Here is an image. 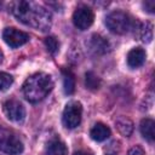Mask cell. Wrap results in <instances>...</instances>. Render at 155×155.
Returning <instances> with one entry per match:
<instances>
[{"mask_svg":"<svg viewBox=\"0 0 155 155\" xmlns=\"http://www.w3.org/2000/svg\"><path fill=\"white\" fill-rule=\"evenodd\" d=\"M90 50L96 54H103L109 51V42L101 35L93 34L88 41Z\"/></svg>","mask_w":155,"mask_h":155,"instance_id":"9","label":"cell"},{"mask_svg":"<svg viewBox=\"0 0 155 155\" xmlns=\"http://www.w3.org/2000/svg\"><path fill=\"white\" fill-rule=\"evenodd\" d=\"M67 154H68V149L65 144L58 138L52 139L46 147L45 155H67Z\"/></svg>","mask_w":155,"mask_h":155,"instance_id":"13","label":"cell"},{"mask_svg":"<svg viewBox=\"0 0 155 155\" xmlns=\"http://www.w3.org/2000/svg\"><path fill=\"white\" fill-rule=\"evenodd\" d=\"M138 21L124 11H113L105 18V25L114 34H126L134 29Z\"/></svg>","mask_w":155,"mask_h":155,"instance_id":"3","label":"cell"},{"mask_svg":"<svg viewBox=\"0 0 155 155\" xmlns=\"http://www.w3.org/2000/svg\"><path fill=\"white\" fill-rule=\"evenodd\" d=\"M145 57H147V53L143 48L140 47L132 48L127 53V64L131 68H138L143 65V63L145 62Z\"/></svg>","mask_w":155,"mask_h":155,"instance_id":"10","label":"cell"},{"mask_svg":"<svg viewBox=\"0 0 155 155\" xmlns=\"http://www.w3.org/2000/svg\"><path fill=\"white\" fill-rule=\"evenodd\" d=\"M53 88L52 78L45 73H36L29 76L22 87L23 94L30 103H38L42 101Z\"/></svg>","mask_w":155,"mask_h":155,"instance_id":"2","label":"cell"},{"mask_svg":"<svg viewBox=\"0 0 155 155\" xmlns=\"http://www.w3.org/2000/svg\"><path fill=\"white\" fill-rule=\"evenodd\" d=\"M2 59H4V53H2V51L0 50V64H1V62H2Z\"/></svg>","mask_w":155,"mask_h":155,"instance_id":"23","label":"cell"},{"mask_svg":"<svg viewBox=\"0 0 155 155\" xmlns=\"http://www.w3.org/2000/svg\"><path fill=\"white\" fill-rule=\"evenodd\" d=\"M63 90L65 94H73L75 91V78L70 70H63Z\"/></svg>","mask_w":155,"mask_h":155,"instance_id":"15","label":"cell"},{"mask_svg":"<svg viewBox=\"0 0 155 155\" xmlns=\"http://www.w3.org/2000/svg\"><path fill=\"white\" fill-rule=\"evenodd\" d=\"M85 84H86V87L88 90L94 91V90H97L99 87L101 81H99V79L92 71H87L86 75H85Z\"/></svg>","mask_w":155,"mask_h":155,"instance_id":"17","label":"cell"},{"mask_svg":"<svg viewBox=\"0 0 155 155\" xmlns=\"http://www.w3.org/2000/svg\"><path fill=\"white\" fill-rule=\"evenodd\" d=\"M4 113L6 117L13 122H21L25 117V109L21 102L16 99H8L4 103Z\"/></svg>","mask_w":155,"mask_h":155,"instance_id":"8","label":"cell"},{"mask_svg":"<svg viewBox=\"0 0 155 155\" xmlns=\"http://www.w3.org/2000/svg\"><path fill=\"white\" fill-rule=\"evenodd\" d=\"M44 42H45V46H46L47 51L51 54H56L58 52V50H59V42H58V40L54 36H47Z\"/></svg>","mask_w":155,"mask_h":155,"instance_id":"18","label":"cell"},{"mask_svg":"<svg viewBox=\"0 0 155 155\" xmlns=\"http://www.w3.org/2000/svg\"><path fill=\"white\" fill-rule=\"evenodd\" d=\"M81 115H82V107L79 102H69L64 110L62 121L63 125L67 128H75L81 122Z\"/></svg>","mask_w":155,"mask_h":155,"instance_id":"5","label":"cell"},{"mask_svg":"<svg viewBox=\"0 0 155 155\" xmlns=\"http://www.w3.org/2000/svg\"><path fill=\"white\" fill-rule=\"evenodd\" d=\"M4 41L12 48L19 47L29 41V35L17 28H6L2 33Z\"/></svg>","mask_w":155,"mask_h":155,"instance_id":"7","label":"cell"},{"mask_svg":"<svg viewBox=\"0 0 155 155\" xmlns=\"http://www.w3.org/2000/svg\"><path fill=\"white\" fill-rule=\"evenodd\" d=\"M93 19H94L93 11L86 5H81L76 7V10L73 13V22L75 27L80 30H86L87 28H90L93 23Z\"/></svg>","mask_w":155,"mask_h":155,"instance_id":"6","label":"cell"},{"mask_svg":"<svg viewBox=\"0 0 155 155\" xmlns=\"http://www.w3.org/2000/svg\"><path fill=\"white\" fill-rule=\"evenodd\" d=\"M143 7H144V11H147L149 13H154L155 2L154 1H145V2H143Z\"/></svg>","mask_w":155,"mask_h":155,"instance_id":"20","label":"cell"},{"mask_svg":"<svg viewBox=\"0 0 155 155\" xmlns=\"http://www.w3.org/2000/svg\"><path fill=\"white\" fill-rule=\"evenodd\" d=\"M128 155H144V151L140 147L136 145V147H132L130 150H128Z\"/></svg>","mask_w":155,"mask_h":155,"instance_id":"21","label":"cell"},{"mask_svg":"<svg viewBox=\"0 0 155 155\" xmlns=\"http://www.w3.org/2000/svg\"><path fill=\"white\" fill-rule=\"evenodd\" d=\"M90 136L96 142H103L107 138H109V136H110V128L107 125L102 124V122H97L91 128Z\"/></svg>","mask_w":155,"mask_h":155,"instance_id":"11","label":"cell"},{"mask_svg":"<svg viewBox=\"0 0 155 155\" xmlns=\"http://www.w3.org/2000/svg\"><path fill=\"white\" fill-rule=\"evenodd\" d=\"M74 155H92L90 151H85V150H79L76 153H74Z\"/></svg>","mask_w":155,"mask_h":155,"instance_id":"22","label":"cell"},{"mask_svg":"<svg viewBox=\"0 0 155 155\" xmlns=\"http://www.w3.org/2000/svg\"><path fill=\"white\" fill-rule=\"evenodd\" d=\"M0 151L8 155H19L23 151L22 140L7 130L0 131Z\"/></svg>","mask_w":155,"mask_h":155,"instance_id":"4","label":"cell"},{"mask_svg":"<svg viewBox=\"0 0 155 155\" xmlns=\"http://www.w3.org/2000/svg\"><path fill=\"white\" fill-rule=\"evenodd\" d=\"M139 36L143 42H150L153 39V24L147 22L139 25Z\"/></svg>","mask_w":155,"mask_h":155,"instance_id":"16","label":"cell"},{"mask_svg":"<svg viewBox=\"0 0 155 155\" xmlns=\"http://www.w3.org/2000/svg\"><path fill=\"white\" fill-rule=\"evenodd\" d=\"M139 130H140V133L142 136L148 140V142H154V138H155V122L153 119H143L140 121V126H139Z\"/></svg>","mask_w":155,"mask_h":155,"instance_id":"12","label":"cell"},{"mask_svg":"<svg viewBox=\"0 0 155 155\" xmlns=\"http://www.w3.org/2000/svg\"><path fill=\"white\" fill-rule=\"evenodd\" d=\"M115 125H116L117 131H119L122 136H125V137L131 136V133L133 132V124H132V121H131L130 119L125 117V116L117 117L116 121H115Z\"/></svg>","mask_w":155,"mask_h":155,"instance_id":"14","label":"cell"},{"mask_svg":"<svg viewBox=\"0 0 155 155\" xmlns=\"http://www.w3.org/2000/svg\"><path fill=\"white\" fill-rule=\"evenodd\" d=\"M11 11L19 22L36 30L47 31L51 28V13L36 2L16 1L11 4Z\"/></svg>","mask_w":155,"mask_h":155,"instance_id":"1","label":"cell"},{"mask_svg":"<svg viewBox=\"0 0 155 155\" xmlns=\"http://www.w3.org/2000/svg\"><path fill=\"white\" fill-rule=\"evenodd\" d=\"M13 84V78L4 71H0V92L6 91Z\"/></svg>","mask_w":155,"mask_h":155,"instance_id":"19","label":"cell"}]
</instances>
